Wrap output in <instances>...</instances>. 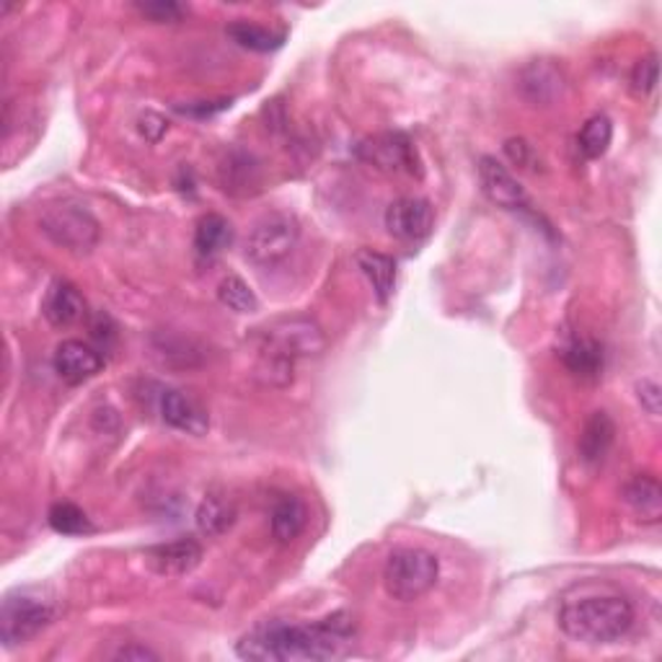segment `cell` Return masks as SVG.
<instances>
[{"label":"cell","mask_w":662,"mask_h":662,"mask_svg":"<svg viewBox=\"0 0 662 662\" xmlns=\"http://www.w3.org/2000/svg\"><path fill=\"white\" fill-rule=\"evenodd\" d=\"M135 9L142 16L156 21V24H176L184 16V5L174 3V0H150V3H135Z\"/></svg>","instance_id":"28"},{"label":"cell","mask_w":662,"mask_h":662,"mask_svg":"<svg viewBox=\"0 0 662 662\" xmlns=\"http://www.w3.org/2000/svg\"><path fill=\"white\" fill-rule=\"evenodd\" d=\"M55 618V606L32 590H16L5 595L0 606V637L5 647L24 644L45 631Z\"/></svg>","instance_id":"7"},{"label":"cell","mask_w":662,"mask_h":662,"mask_svg":"<svg viewBox=\"0 0 662 662\" xmlns=\"http://www.w3.org/2000/svg\"><path fill=\"white\" fill-rule=\"evenodd\" d=\"M148 567L161 578H182L197 570L203 561V546L194 538H179V541H169L146 551Z\"/></svg>","instance_id":"12"},{"label":"cell","mask_w":662,"mask_h":662,"mask_svg":"<svg viewBox=\"0 0 662 662\" xmlns=\"http://www.w3.org/2000/svg\"><path fill=\"white\" fill-rule=\"evenodd\" d=\"M230 241H233V226H230L228 218H222L218 213H207L197 220V228H194V249H197L199 256L220 254Z\"/></svg>","instance_id":"21"},{"label":"cell","mask_w":662,"mask_h":662,"mask_svg":"<svg viewBox=\"0 0 662 662\" xmlns=\"http://www.w3.org/2000/svg\"><path fill=\"white\" fill-rule=\"evenodd\" d=\"M352 639L355 624L350 614H334L313 624L264 621L236 642V654L254 662H321L347 654Z\"/></svg>","instance_id":"1"},{"label":"cell","mask_w":662,"mask_h":662,"mask_svg":"<svg viewBox=\"0 0 662 662\" xmlns=\"http://www.w3.org/2000/svg\"><path fill=\"white\" fill-rule=\"evenodd\" d=\"M158 404H161V420L169 427L179 430V433L199 437L210 427V416H207L205 409L192 396L176 391V388H166Z\"/></svg>","instance_id":"13"},{"label":"cell","mask_w":662,"mask_h":662,"mask_svg":"<svg viewBox=\"0 0 662 662\" xmlns=\"http://www.w3.org/2000/svg\"><path fill=\"white\" fill-rule=\"evenodd\" d=\"M39 228L55 247L70 254H91L96 249L102 226L83 205L76 203H55L47 205L39 215Z\"/></svg>","instance_id":"5"},{"label":"cell","mask_w":662,"mask_h":662,"mask_svg":"<svg viewBox=\"0 0 662 662\" xmlns=\"http://www.w3.org/2000/svg\"><path fill=\"white\" fill-rule=\"evenodd\" d=\"M53 365H55V373L65 380V384L78 386L102 373L104 357L99 355V350L91 347V344H85L81 340H65L57 344Z\"/></svg>","instance_id":"11"},{"label":"cell","mask_w":662,"mask_h":662,"mask_svg":"<svg viewBox=\"0 0 662 662\" xmlns=\"http://www.w3.org/2000/svg\"><path fill=\"white\" fill-rule=\"evenodd\" d=\"M479 184L489 203L502 207V210H523L528 205V194H525L523 184L510 174L507 166H502L492 156H484L479 161Z\"/></svg>","instance_id":"10"},{"label":"cell","mask_w":662,"mask_h":662,"mask_svg":"<svg viewBox=\"0 0 662 662\" xmlns=\"http://www.w3.org/2000/svg\"><path fill=\"white\" fill-rule=\"evenodd\" d=\"M218 300L233 313L259 311L256 293L251 290V285L247 283V279H241L239 275H228L226 279H222V283L218 285Z\"/></svg>","instance_id":"25"},{"label":"cell","mask_w":662,"mask_h":662,"mask_svg":"<svg viewBox=\"0 0 662 662\" xmlns=\"http://www.w3.org/2000/svg\"><path fill=\"white\" fill-rule=\"evenodd\" d=\"M272 536L279 544H293L295 538L306 530L308 525V507L298 496H283L275 507H272Z\"/></svg>","instance_id":"19"},{"label":"cell","mask_w":662,"mask_h":662,"mask_svg":"<svg viewBox=\"0 0 662 662\" xmlns=\"http://www.w3.org/2000/svg\"><path fill=\"white\" fill-rule=\"evenodd\" d=\"M386 228L399 241H422L433 233L435 210L424 197H399L388 205Z\"/></svg>","instance_id":"9"},{"label":"cell","mask_w":662,"mask_h":662,"mask_svg":"<svg viewBox=\"0 0 662 662\" xmlns=\"http://www.w3.org/2000/svg\"><path fill=\"white\" fill-rule=\"evenodd\" d=\"M254 342L259 355L287 359V363H295L300 357H319L329 344L321 323L304 313L279 316L264 327H256Z\"/></svg>","instance_id":"3"},{"label":"cell","mask_w":662,"mask_h":662,"mask_svg":"<svg viewBox=\"0 0 662 662\" xmlns=\"http://www.w3.org/2000/svg\"><path fill=\"white\" fill-rule=\"evenodd\" d=\"M441 561L433 551L407 546L388 553L384 567V587L388 598L399 603H414L424 598L437 585Z\"/></svg>","instance_id":"4"},{"label":"cell","mask_w":662,"mask_h":662,"mask_svg":"<svg viewBox=\"0 0 662 662\" xmlns=\"http://www.w3.org/2000/svg\"><path fill=\"white\" fill-rule=\"evenodd\" d=\"M557 621L574 642L610 644L629 635L635 626V606L618 593L582 595L561 603Z\"/></svg>","instance_id":"2"},{"label":"cell","mask_w":662,"mask_h":662,"mask_svg":"<svg viewBox=\"0 0 662 662\" xmlns=\"http://www.w3.org/2000/svg\"><path fill=\"white\" fill-rule=\"evenodd\" d=\"M505 153L510 161H513L515 166H521V169H530V163H534L536 158V150L528 146L523 138H513L505 142Z\"/></svg>","instance_id":"31"},{"label":"cell","mask_w":662,"mask_h":662,"mask_svg":"<svg viewBox=\"0 0 662 662\" xmlns=\"http://www.w3.org/2000/svg\"><path fill=\"white\" fill-rule=\"evenodd\" d=\"M637 399H639V404H642L644 412L658 420L660 409H662V391H660L658 380H652V378L639 380V384H637Z\"/></svg>","instance_id":"29"},{"label":"cell","mask_w":662,"mask_h":662,"mask_svg":"<svg viewBox=\"0 0 662 662\" xmlns=\"http://www.w3.org/2000/svg\"><path fill=\"white\" fill-rule=\"evenodd\" d=\"M610 140H614V125L606 114H593L578 135V146L585 158L606 156Z\"/></svg>","instance_id":"24"},{"label":"cell","mask_w":662,"mask_h":662,"mask_svg":"<svg viewBox=\"0 0 662 662\" xmlns=\"http://www.w3.org/2000/svg\"><path fill=\"white\" fill-rule=\"evenodd\" d=\"M624 502L642 523H660L662 487L658 479L650 477V473H637L635 479L626 481Z\"/></svg>","instance_id":"16"},{"label":"cell","mask_w":662,"mask_h":662,"mask_svg":"<svg viewBox=\"0 0 662 662\" xmlns=\"http://www.w3.org/2000/svg\"><path fill=\"white\" fill-rule=\"evenodd\" d=\"M236 523L233 502L222 494H207L197 507V528L203 536L218 538Z\"/></svg>","instance_id":"23"},{"label":"cell","mask_w":662,"mask_h":662,"mask_svg":"<svg viewBox=\"0 0 662 662\" xmlns=\"http://www.w3.org/2000/svg\"><path fill=\"white\" fill-rule=\"evenodd\" d=\"M42 313L45 319L53 323L57 329H68L76 327L85 319V300L81 290L68 279H55L53 285L47 287L45 300H42Z\"/></svg>","instance_id":"14"},{"label":"cell","mask_w":662,"mask_h":662,"mask_svg":"<svg viewBox=\"0 0 662 662\" xmlns=\"http://www.w3.org/2000/svg\"><path fill=\"white\" fill-rule=\"evenodd\" d=\"M616 424L608 412H593L580 433V456L585 464L598 466L614 448Z\"/></svg>","instance_id":"17"},{"label":"cell","mask_w":662,"mask_h":662,"mask_svg":"<svg viewBox=\"0 0 662 662\" xmlns=\"http://www.w3.org/2000/svg\"><path fill=\"white\" fill-rule=\"evenodd\" d=\"M658 55H647L644 60H639L635 70H631V91H635L637 96H650L654 85H658Z\"/></svg>","instance_id":"27"},{"label":"cell","mask_w":662,"mask_h":662,"mask_svg":"<svg viewBox=\"0 0 662 662\" xmlns=\"http://www.w3.org/2000/svg\"><path fill=\"white\" fill-rule=\"evenodd\" d=\"M114 658L117 660H138V662H146V660H158V654L153 650H148L146 644H125L122 650L114 652Z\"/></svg>","instance_id":"32"},{"label":"cell","mask_w":662,"mask_h":662,"mask_svg":"<svg viewBox=\"0 0 662 662\" xmlns=\"http://www.w3.org/2000/svg\"><path fill=\"white\" fill-rule=\"evenodd\" d=\"M166 129H169V122H166L161 114L156 112H142L138 119V133L146 138L148 142H158L166 135Z\"/></svg>","instance_id":"30"},{"label":"cell","mask_w":662,"mask_h":662,"mask_svg":"<svg viewBox=\"0 0 662 662\" xmlns=\"http://www.w3.org/2000/svg\"><path fill=\"white\" fill-rule=\"evenodd\" d=\"M300 241V222L290 213H270L249 230L243 254L256 267H275Z\"/></svg>","instance_id":"6"},{"label":"cell","mask_w":662,"mask_h":662,"mask_svg":"<svg viewBox=\"0 0 662 662\" xmlns=\"http://www.w3.org/2000/svg\"><path fill=\"white\" fill-rule=\"evenodd\" d=\"M561 359L578 378H595L603 368V350L595 340L587 336H574L561 350Z\"/></svg>","instance_id":"22"},{"label":"cell","mask_w":662,"mask_h":662,"mask_svg":"<svg viewBox=\"0 0 662 662\" xmlns=\"http://www.w3.org/2000/svg\"><path fill=\"white\" fill-rule=\"evenodd\" d=\"M47 521L53 525L55 534L62 536H83L93 530L89 515L78 505H73V502H57V505L49 507Z\"/></svg>","instance_id":"26"},{"label":"cell","mask_w":662,"mask_h":662,"mask_svg":"<svg viewBox=\"0 0 662 662\" xmlns=\"http://www.w3.org/2000/svg\"><path fill=\"white\" fill-rule=\"evenodd\" d=\"M357 158L376 166L378 171H386V174H420L416 148L401 133H380L373 135V138H365L357 146Z\"/></svg>","instance_id":"8"},{"label":"cell","mask_w":662,"mask_h":662,"mask_svg":"<svg viewBox=\"0 0 662 662\" xmlns=\"http://www.w3.org/2000/svg\"><path fill=\"white\" fill-rule=\"evenodd\" d=\"M355 262H357L359 272L368 277V283L373 287V293H376L378 304H388V298H391L393 287H396V262H393V259L380 254V251L359 249Z\"/></svg>","instance_id":"18"},{"label":"cell","mask_w":662,"mask_h":662,"mask_svg":"<svg viewBox=\"0 0 662 662\" xmlns=\"http://www.w3.org/2000/svg\"><path fill=\"white\" fill-rule=\"evenodd\" d=\"M226 34L236 45L243 49H251V53H275L285 45L287 34L285 32H275V28H267L262 24H254V21H233V24L226 26Z\"/></svg>","instance_id":"20"},{"label":"cell","mask_w":662,"mask_h":662,"mask_svg":"<svg viewBox=\"0 0 662 662\" xmlns=\"http://www.w3.org/2000/svg\"><path fill=\"white\" fill-rule=\"evenodd\" d=\"M521 91L528 102L546 106L561 96V91H564V76H561V70L553 62L534 60L523 68Z\"/></svg>","instance_id":"15"}]
</instances>
